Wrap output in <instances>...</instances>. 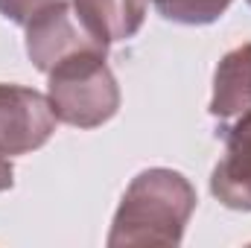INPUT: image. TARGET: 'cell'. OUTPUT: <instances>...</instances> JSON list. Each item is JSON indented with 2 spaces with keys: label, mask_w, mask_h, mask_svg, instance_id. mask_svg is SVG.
<instances>
[{
  "label": "cell",
  "mask_w": 251,
  "mask_h": 248,
  "mask_svg": "<svg viewBox=\"0 0 251 248\" xmlns=\"http://www.w3.org/2000/svg\"><path fill=\"white\" fill-rule=\"evenodd\" d=\"M249 6H251V0H249Z\"/></svg>",
  "instance_id": "obj_11"
},
{
  "label": "cell",
  "mask_w": 251,
  "mask_h": 248,
  "mask_svg": "<svg viewBox=\"0 0 251 248\" xmlns=\"http://www.w3.org/2000/svg\"><path fill=\"white\" fill-rule=\"evenodd\" d=\"M196 201L193 184L176 170L152 167L137 173L114 213L108 246H178Z\"/></svg>",
  "instance_id": "obj_1"
},
{
  "label": "cell",
  "mask_w": 251,
  "mask_h": 248,
  "mask_svg": "<svg viewBox=\"0 0 251 248\" xmlns=\"http://www.w3.org/2000/svg\"><path fill=\"white\" fill-rule=\"evenodd\" d=\"M15 184V170H12V158H0V193L12 190Z\"/></svg>",
  "instance_id": "obj_10"
},
{
  "label": "cell",
  "mask_w": 251,
  "mask_h": 248,
  "mask_svg": "<svg viewBox=\"0 0 251 248\" xmlns=\"http://www.w3.org/2000/svg\"><path fill=\"white\" fill-rule=\"evenodd\" d=\"M85 29L105 47L128 41L146 21V0H70Z\"/></svg>",
  "instance_id": "obj_6"
},
{
  "label": "cell",
  "mask_w": 251,
  "mask_h": 248,
  "mask_svg": "<svg viewBox=\"0 0 251 248\" xmlns=\"http://www.w3.org/2000/svg\"><path fill=\"white\" fill-rule=\"evenodd\" d=\"M56 123L47 94L21 85H0V158L41 149L53 137Z\"/></svg>",
  "instance_id": "obj_4"
},
{
  "label": "cell",
  "mask_w": 251,
  "mask_h": 248,
  "mask_svg": "<svg viewBox=\"0 0 251 248\" xmlns=\"http://www.w3.org/2000/svg\"><path fill=\"white\" fill-rule=\"evenodd\" d=\"M219 131L225 155L213 167L210 193L231 210H251V108Z\"/></svg>",
  "instance_id": "obj_5"
},
{
  "label": "cell",
  "mask_w": 251,
  "mask_h": 248,
  "mask_svg": "<svg viewBox=\"0 0 251 248\" xmlns=\"http://www.w3.org/2000/svg\"><path fill=\"white\" fill-rule=\"evenodd\" d=\"M24 26H26V56L41 73H50L59 62L76 53H88V50L108 53V47L100 44L85 29V24L73 12V3L67 0H56L44 6Z\"/></svg>",
  "instance_id": "obj_3"
},
{
  "label": "cell",
  "mask_w": 251,
  "mask_h": 248,
  "mask_svg": "<svg viewBox=\"0 0 251 248\" xmlns=\"http://www.w3.org/2000/svg\"><path fill=\"white\" fill-rule=\"evenodd\" d=\"M56 0H0V15L12 24H26L35 12H41L44 6H50Z\"/></svg>",
  "instance_id": "obj_9"
},
{
  "label": "cell",
  "mask_w": 251,
  "mask_h": 248,
  "mask_svg": "<svg viewBox=\"0 0 251 248\" xmlns=\"http://www.w3.org/2000/svg\"><path fill=\"white\" fill-rule=\"evenodd\" d=\"M234 0H152L161 18L184 26H204L219 21Z\"/></svg>",
  "instance_id": "obj_8"
},
{
  "label": "cell",
  "mask_w": 251,
  "mask_h": 248,
  "mask_svg": "<svg viewBox=\"0 0 251 248\" xmlns=\"http://www.w3.org/2000/svg\"><path fill=\"white\" fill-rule=\"evenodd\" d=\"M251 108V44H240L222 56L213 73L210 114L231 120Z\"/></svg>",
  "instance_id": "obj_7"
},
{
  "label": "cell",
  "mask_w": 251,
  "mask_h": 248,
  "mask_svg": "<svg viewBox=\"0 0 251 248\" xmlns=\"http://www.w3.org/2000/svg\"><path fill=\"white\" fill-rule=\"evenodd\" d=\"M108 53H76L47 73V99L59 123L97 128L120 108V85L105 64Z\"/></svg>",
  "instance_id": "obj_2"
}]
</instances>
